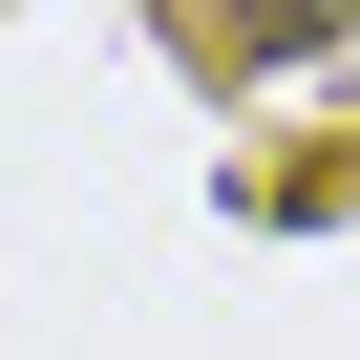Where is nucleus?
<instances>
[{
	"label": "nucleus",
	"mask_w": 360,
	"mask_h": 360,
	"mask_svg": "<svg viewBox=\"0 0 360 360\" xmlns=\"http://www.w3.org/2000/svg\"><path fill=\"white\" fill-rule=\"evenodd\" d=\"M297 43H339V0H255V64H297Z\"/></svg>",
	"instance_id": "obj_1"
}]
</instances>
